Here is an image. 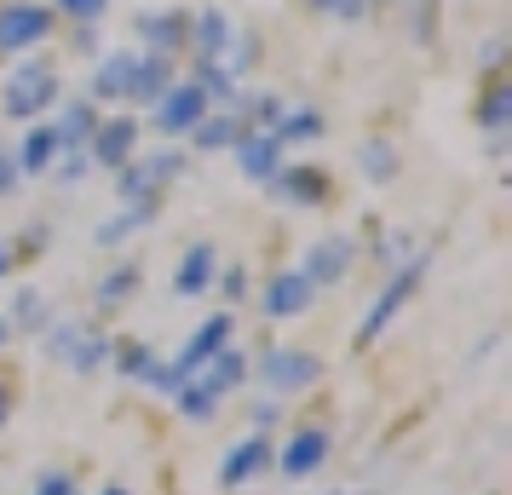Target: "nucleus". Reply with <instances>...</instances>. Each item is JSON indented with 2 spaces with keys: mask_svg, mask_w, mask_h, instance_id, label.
I'll return each instance as SVG.
<instances>
[{
  "mask_svg": "<svg viewBox=\"0 0 512 495\" xmlns=\"http://www.w3.org/2000/svg\"><path fill=\"white\" fill-rule=\"evenodd\" d=\"M52 98H58V70H52V64H41V58L18 64V70L6 75V87H0L6 116H18V121H35L41 110H52Z\"/></svg>",
  "mask_w": 512,
  "mask_h": 495,
  "instance_id": "f257e3e1",
  "label": "nucleus"
},
{
  "mask_svg": "<svg viewBox=\"0 0 512 495\" xmlns=\"http://www.w3.org/2000/svg\"><path fill=\"white\" fill-rule=\"evenodd\" d=\"M52 35V6L35 0H6L0 6V52H29Z\"/></svg>",
  "mask_w": 512,
  "mask_h": 495,
  "instance_id": "f03ea898",
  "label": "nucleus"
},
{
  "mask_svg": "<svg viewBox=\"0 0 512 495\" xmlns=\"http://www.w3.org/2000/svg\"><path fill=\"white\" fill-rule=\"evenodd\" d=\"M420 277H426V254H420V260H409V265H403V271L392 277V283L380 288V300H374V306L363 311V329H357V346H369L374 334H380V329H386V323L397 317V311H403V300H409V294L420 288Z\"/></svg>",
  "mask_w": 512,
  "mask_h": 495,
  "instance_id": "7ed1b4c3",
  "label": "nucleus"
},
{
  "mask_svg": "<svg viewBox=\"0 0 512 495\" xmlns=\"http://www.w3.org/2000/svg\"><path fill=\"white\" fill-rule=\"evenodd\" d=\"M317 375H323V363L311 352H294V346H271V352L259 357V380L271 392H305Z\"/></svg>",
  "mask_w": 512,
  "mask_h": 495,
  "instance_id": "20e7f679",
  "label": "nucleus"
},
{
  "mask_svg": "<svg viewBox=\"0 0 512 495\" xmlns=\"http://www.w3.org/2000/svg\"><path fill=\"white\" fill-rule=\"evenodd\" d=\"M47 352L64 357L75 375H87V369H98V363L110 357V340L98 329H81V323H58V329L47 334Z\"/></svg>",
  "mask_w": 512,
  "mask_h": 495,
  "instance_id": "39448f33",
  "label": "nucleus"
},
{
  "mask_svg": "<svg viewBox=\"0 0 512 495\" xmlns=\"http://www.w3.org/2000/svg\"><path fill=\"white\" fill-rule=\"evenodd\" d=\"M179 167H185V156H150V162L116 167V173H121V202H127V208H150V202H156V190H162Z\"/></svg>",
  "mask_w": 512,
  "mask_h": 495,
  "instance_id": "423d86ee",
  "label": "nucleus"
},
{
  "mask_svg": "<svg viewBox=\"0 0 512 495\" xmlns=\"http://www.w3.org/2000/svg\"><path fill=\"white\" fill-rule=\"evenodd\" d=\"M208 104L213 98L202 93L196 81H173V87L156 98V127H162V133H190L196 121L208 116Z\"/></svg>",
  "mask_w": 512,
  "mask_h": 495,
  "instance_id": "0eeeda50",
  "label": "nucleus"
},
{
  "mask_svg": "<svg viewBox=\"0 0 512 495\" xmlns=\"http://www.w3.org/2000/svg\"><path fill=\"white\" fill-rule=\"evenodd\" d=\"M133 144H139V121L116 116V121H98V127H93L87 156H93L98 167H127V162H133Z\"/></svg>",
  "mask_w": 512,
  "mask_h": 495,
  "instance_id": "6e6552de",
  "label": "nucleus"
},
{
  "mask_svg": "<svg viewBox=\"0 0 512 495\" xmlns=\"http://www.w3.org/2000/svg\"><path fill=\"white\" fill-rule=\"evenodd\" d=\"M351 260H357V248H351V236H328V242H317L311 254H305V283L323 288V283H346Z\"/></svg>",
  "mask_w": 512,
  "mask_h": 495,
  "instance_id": "1a4fd4ad",
  "label": "nucleus"
},
{
  "mask_svg": "<svg viewBox=\"0 0 512 495\" xmlns=\"http://www.w3.org/2000/svg\"><path fill=\"white\" fill-rule=\"evenodd\" d=\"M173 87V58L162 52H133V75H127V104H156Z\"/></svg>",
  "mask_w": 512,
  "mask_h": 495,
  "instance_id": "9d476101",
  "label": "nucleus"
},
{
  "mask_svg": "<svg viewBox=\"0 0 512 495\" xmlns=\"http://www.w3.org/2000/svg\"><path fill=\"white\" fill-rule=\"evenodd\" d=\"M225 340H231V317L219 311V317H208V323L196 329V340H190L185 352H179L173 363H167V369H173L179 380H190V375H196V369H202V363H208L213 352H225Z\"/></svg>",
  "mask_w": 512,
  "mask_h": 495,
  "instance_id": "9b49d317",
  "label": "nucleus"
},
{
  "mask_svg": "<svg viewBox=\"0 0 512 495\" xmlns=\"http://www.w3.org/2000/svg\"><path fill=\"white\" fill-rule=\"evenodd\" d=\"M133 29H139V41H144V52H179L190 41V18L185 12H139L133 18Z\"/></svg>",
  "mask_w": 512,
  "mask_h": 495,
  "instance_id": "f8f14e48",
  "label": "nucleus"
},
{
  "mask_svg": "<svg viewBox=\"0 0 512 495\" xmlns=\"http://www.w3.org/2000/svg\"><path fill=\"white\" fill-rule=\"evenodd\" d=\"M271 185H277V196L305 202V208H317V202H328V196H334V185H328L323 167H277V173H271Z\"/></svg>",
  "mask_w": 512,
  "mask_h": 495,
  "instance_id": "ddd939ff",
  "label": "nucleus"
},
{
  "mask_svg": "<svg viewBox=\"0 0 512 495\" xmlns=\"http://www.w3.org/2000/svg\"><path fill=\"white\" fill-rule=\"evenodd\" d=\"M311 300H317V288L305 283L300 271H277L271 288H265V311L271 317H300V311H311Z\"/></svg>",
  "mask_w": 512,
  "mask_h": 495,
  "instance_id": "4468645a",
  "label": "nucleus"
},
{
  "mask_svg": "<svg viewBox=\"0 0 512 495\" xmlns=\"http://www.w3.org/2000/svg\"><path fill=\"white\" fill-rule=\"evenodd\" d=\"M190 380H196V386L219 403V392H231V386H242V380H248V357H242V352H213Z\"/></svg>",
  "mask_w": 512,
  "mask_h": 495,
  "instance_id": "2eb2a0df",
  "label": "nucleus"
},
{
  "mask_svg": "<svg viewBox=\"0 0 512 495\" xmlns=\"http://www.w3.org/2000/svg\"><path fill=\"white\" fill-rule=\"evenodd\" d=\"M231 35H236V24L219 12V6H208V12L190 24V41H196V58H202V64H219L225 47H231Z\"/></svg>",
  "mask_w": 512,
  "mask_h": 495,
  "instance_id": "dca6fc26",
  "label": "nucleus"
},
{
  "mask_svg": "<svg viewBox=\"0 0 512 495\" xmlns=\"http://www.w3.org/2000/svg\"><path fill=\"white\" fill-rule=\"evenodd\" d=\"M323 461H328V432H317V426L294 432V444L282 449V472H288V478H311Z\"/></svg>",
  "mask_w": 512,
  "mask_h": 495,
  "instance_id": "f3484780",
  "label": "nucleus"
},
{
  "mask_svg": "<svg viewBox=\"0 0 512 495\" xmlns=\"http://www.w3.org/2000/svg\"><path fill=\"white\" fill-rule=\"evenodd\" d=\"M236 167H242L248 179H271L282 167V144L271 139V133H242V139H236Z\"/></svg>",
  "mask_w": 512,
  "mask_h": 495,
  "instance_id": "a211bd4d",
  "label": "nucleus"
},
{
  "mask_svg": "<svg viewBox=\"0 0 512 495\" xmlns=\"http://www.w3.org/2000/svg\"><path fill=\"white\" fill-rule=\"evenodd\" d=\"M127 75H133V52H104V64L93 70V104L127 98Z\"/></svg>",
  "mask_w": 512,
  "mask_h": 495,
  "instance_id": "6ab92c4d",
  "label": "nucleus"
},
{
  "mask_svg": "<svg viewBox=\"0 0 512 495\" xmlns=\"http://www.w3.org/2000/svg\"><path fill=\"white\" fill-rule=\"evenodd\" d=\"M213 288V248L208 242H196L185 260H179V277H173V294L190 300V294H208Z\"/></svg>",
  "mask_w": 512,
  "mask_h": 495,
  "instance_id": "aec40b11",
  "label": "nucleus"
},
{
  "mask_svg": "<svg viewBox=\"0 0 512 495\" xmlns=\"http://www.w3.org/2000/svg\"><path fill=\"white\" fill-rule=\"evenodd\" d=\"M265 461H271V444H265V438H248V444H236L231 455H225V467H219V484H248V478H254L259 467H265Z\"/></svg>",
  "mask_w": 512,
  "mask_h": 495,
  "instance_id": "412c9836",
  "label": "nucleus"
},
{
  "mask_svg": "<svg viewBox=\"0 0 512 495\" xmlns=\"http://www.w3.org/2000/svg\"><path fill=\"white\" fill-rule=\"evenodd\" d=\"M478 121H484L489 139H495L489 150H501V139H507V121H512V87H507V81H489L484 104H478Z\"/></svg>",
  "mask_w": 512,
  "mask_h": 495,
  "instance_id": "4be33fe9",
  "label": "nucleus"
},
{
  "mask_svg": "<svg viewBox=\"0 0 512 495\" xmlns=\"http://www.w3.org/2000/svg\"><path fill=\"white\" fill-rule=\"evenodd\" d=\"M58 156H64V144H58V127H29L24 150H18V173H47Z\"/></svg>",
  "mask_w": 512,
  "mask_h": 495,
  "instance_id": "5701e85b",
  "label": "nucleus"
},
{
  "mask_svg": "<svg viewBox=\"0 0 512 495\" xmlns=\"http://www.w3.org/2000/svg\"><path fill=\"white\" fill-rule=\"evenodd\" d=\"M52 127H58V144L64 150H87V139H93V127H98V104H70Z\"/></svg>",
  "mask_w": 512,
  "mask_h": 495,
  "instance_id": "b1692460",
  "label": "nucleus"
},
{
  "mask_svg": "<svg viewBox=\"0 0 512 495\" xmlns=\"http://www.w3.org/2000/svg\"><path fill=\"white\" fill-rule=\"evenodd\" d=\"M242 139V121L236 116H202L196 127H190V144L196 150H225V144Z\"/></svg>",
  "mask_w": 512,
  "mask_h": 495,
  "instance_id": "393cba45",
  "label": "nucleus"
},
{
  "mask_svg": "<svg viewBox=\"0 0 512 495\" xmlns=\"http://www.w3.org/2000/svg\"><path fill=\"white\" fill-rule=\"evenodd\" d=\"M357 167L369 173V179H392L397 173V150L386 139H369V144H357Z\"/></svg>",
  "mask_w": 512,
  "mask_h": 495,
  "instance_id": "a878e982",
  "label": "nucleus"
},
{
  "mask_svg": "<svg viewBox=\"0 0 512 495\" xmlns=\"http://www.w3.org/2000/svg\"><path fill=\"white\" fill-rule=\"evenodd\" d=\"M317 133H323V116H317V110H294V116H282L277 127H271V139H277V144L317 139Z\"/></svg>",
  "mask_w": 512,
  "mask_h": 495,
  "instance_id": "bb28decb",
  "label": "nucleus"
},
{
  "mask_svg": "<svg viewBox=\"0 0 512 495\" xmlns=\"http://www.w3.org/2000/svg\"><path fill=\"white\" fill-rule=\"evenodd\" d=\"M150 213H156V202H150V208H127L121 213V219H110V225H98V248H116V242H127V231H139L144 219H150Z\"/></svg>",
  "mask_w": 512,
  "mask_h": 495,
  "instance_id": "cd10ccee",
  "label": "nucleus"
},
{
  "mask_svg": "<svg viewBox=\"0 0 512 495\" xmlns=\"http://www.w3.org/2000/svg\"><path fill=\"white\" fill-rule=\"evenodd\" d=\"M133 288H139V271H133V265H121V271H110V277L98 283V306H121Z\"/></svg>",
  "mask_w": 512,
  "mask_h": 495,
  "instance_id": "c85d7f7f",
  "label": "nucleus"
},
{
  "mask_svg": "<svg viewBox=\"0 0 512 495\" xmlns=\"http://www.w3.org/2000/svg\"><path fill=\"white\" fill-rule=\"evenodd\" d=\"M173 398H179V409H185L190 421H208V415H213V398L202 392V386H196V380H185V386H179Z\"/></svg>",
  "mask_w": 512,
  "mask_h": 495,
  "instance_id": "c756f323",
  "label": "nucleus"
},
{
  "mask_svg": "<svg viewBox=\"0 0 512 495\" xmlns=\"http://www.w3.org/2000/svg\"><path fill=\"white\" fill-rule=\"evenodd\" d=\"M52 12H70L75 24H98L110 12V0H52Z\"/></svg>",
  "mask_w": 512,
  "mask_h": 495,
  "instance_id": "7c9ffc66",
  "label": "nucleus"
},
{
  "mask_svg": "<svg viewBox=\"0 0 512 495\" xmlns=\"http://www.w3.org/2000/svg\"><path fill=\"white\" fill-rule=\"evenodd\" d=\"M323 18H346V24H357L363 12H369V0H311Z\"/></svg>",
  "mask_w": 512,
  "mask_h": 495,
  "instance_id": "2f4dec72",
  "label": "nucleus"
},
{
  "mask_svg": "<svg viewBox=\"0 0 512 495\" xmlns=\"http://www.w3.org/2000/svg\"><path fill=\"white\" fill-rule=\"evenodd\" d=\"M35 495H75V478L70 472H47V478L35 484Z\"/></svg>",
  "mask_w": 512,
  "mask_h": 495,
  "instance_id": "473e14b6",
  "label": "nucleus"
},
{
  "mask_svg": "<svg viewBox=\"0 0 512 495\" xmlns=\"http://www.w3.org/2000/svg\"><path fill=\"white\" fill-rule=\"evenodd\" d=\"M219 288H225L231 300H242V288H248V277H242V265H236V271H225V283H219Z\"/></svg>",
  "mask_w": 512,
  "mask_h": 495,
  "instance_id": "72a5a7b5",
  "label": "nucleus"
},
{
  "mask_svg": "<svg viewBox=\"0 0 512 495\" xmlns=\"http://www.w3.org/2000/svg\"><path fill=\"white\" fill-rule=\"evenodd\" d=\"M12 185H18V162H12V156H0V196H6Z\"/></svg>",
  "mask_w": 512,
  "mask_h": 495,
  "instance_id": "f704fd0d",
  "label": "nucleus"
},
{
  "mask_svg": "<svg viewBox=\"0 0 512 495\" xmlns=\"http://www.w3.org/2000/svg\"><path fill=\"white\" fill-rule=\"evenodd\" d=\"M501 58H507V41H489L484 47V70H501Z\"/></svg>",
  "mask_w": 512,
  "mask_h": 495,
  "instance_id": "c9c22d12",
  "label": "nucleus"
},
{
  "mask_svg": "<svg viewBox=\"0 0 512 495\" xmlns=\"http://www.w3.org/2000/svg\"><path fill=\"white\" fill-rule=\"evenodd\" d=\"M18 317H24V323H35V317H41V300H35V294H24V300H18Z\"/></svg>",
  "mask_w": 512,
  "mask_h": 495,
  "instance_id": "e433bc0d",
  "label": "nucleus"
},
{
  "mask_svg": "<svg viewBox=\"0 0 512 495\" xmlns=\"http://www.w3.org/2000/svg\"><path fill=\"white\" fill-rule=\"evenodd\" d=\"M6 271H12V248L0 242V283H6Z\"/></svg>",
  "mask_w": 512,
  "mask_h": 495,
  "instance_id": "4c0bfd02",
  "label": "nucleus"
},
{
  "mask_svg": "<svg viewBox=\"0 0 512 495\" xmlns=\"http://www.w3.org/2000/svg\"><path fill=\"white\" fill-rule=\"evenodd\" d=\"M6 340H12V323H0V346H6Z\"/></svg>",
  "mask_w": 512,
  "mask_h": 495,
  "instance_id": "58836bf2",
  "label": "nucleus"
},
{
  "mask_svg": "<svg viewBox=\"0 0 512 495\" xmlns=\"http://www.w3.org/2000/svg\"><path fill=\"white\" fill-rule=\"evenodd\" d=\"M0 426H6V386H0Z\"/></svg>",
  "mask_w": 512,
  "mask_h": 495,
  "instance_id": "ea45409f",
  "label": "nucleus"
},
{
  "mask_svg": "<svg viewBox=\"0 0 512 495\" xmlns=\"http://www.w3.org/2000/svg\"><path fill=\"white\" fill-rule=\"evenodd\" d=\"M104 495H127V490H104Z\"/></svg>",
  "mask_w": 512,
  "mask_h": 495,
  "instance_id": "a19ab883",
  "label": "nucleus"
},
{
  "mask_svg": "<svg viewBox=\"0 0 512 495\" xmlns=\"http://www.w3.org/2000/svg\"><path fill=\"white\" fill-rule=\"evenodd\" d=\"M409 6H415V0H409Z\"/></svg>",
  "mask_w": 512,
  "mask_h": 495,
  "instance_id": "79ce46f5",
  "label": "nucleus"
}]
</instances>
